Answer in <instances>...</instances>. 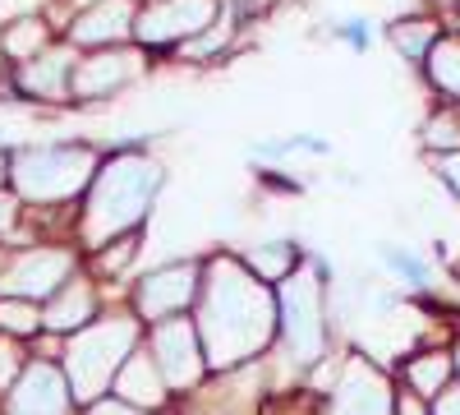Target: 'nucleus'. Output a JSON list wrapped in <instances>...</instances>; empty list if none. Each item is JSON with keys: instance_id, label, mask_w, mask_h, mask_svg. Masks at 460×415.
<instances>
[{"instance_id": "nucleus-36", "label": "nucleus", "mask_w": 460, "mask_h": 415, "mask_svg": "<svg viewBox=\"0 0 460 415\" xmlns=\"http://www.w3.org/2000/svg\"><path fill=\"white\" fill-rule=\"evenodd\" d=\"M249 5H253V10H262V5H272V0H249Z\"/></svg>"}, {"instance_id": "nucleus-33", "label": "nucleus", "mask_w": 460, "mask_h": 415, "mask_svg": "<svg viewBox=\"0 0 460 415\" xmlns=\"http://www.w3.org/2000/svg\"><path fill=\"white\" fill-rule=\"evenodd\" d=\"M396 415H429V406H424V397H419V392H401L396 397Z\"/></svg>"}, {"instance_id": "nucleus-6", "label": "nucleus", "mask_w": 460, "mask_h": 415, "mask_svg": "<svg viewBox=\"0 0 460 415\" xmlns=\"http://www.w3.org/2000/svg\"><path fill=\"white\" fill-rule=\"evenodd\" d=\"M221 0H147L138 10L134 37L143 47H175V42H194L199 32L217 23Z\"/></svg>"}, {"instance_id": "nucleus-20", "label": "nucleus", "mask_w": 460, "mask_h": 415, "mask_svg": "<svg viewBox=\"0 0 460 415\" xmlns=\"http://www.w3.org/2000/svg\"><path fill=\"white\" fill-rule=\"evenodd\" d=\"M295 245H286V240H277V245H258L249 258H244V268L258 277V282H286L290 273H295Z\"/></svg>"}, {"instance_id": "nucleus-30", "label": "nucleus", "mask_w": 460, "mask_h": 415, "mask_svg": "<svg viewBox=\"0 0 460 415\" xmlns=\"http://www.w3.org/2000/svg\"><path fill=\"white\" fill-rule=\"evenodd\" d=\"M88 415H147V410H138V406H129L120 397H102V401L88 406Z\"/></svg>"}, {"instance_id": "nucleus-16", "label": "nucleus", "mask_w": 460, "mask_h": 415, "mask_svg": "<svg viewBox=\"0 0 460 415\" xmlns=\"http://www.w3.org/2000/svg\"><path fill=\"white\" fill-rule=\"evenodd\" d=\"M115 397L138 406V410H157L166 401V379H162L157 360H152L147 351H134L125 360V369L115 374Z\"/></svg>"}, {"instance_id": "nucleus-34", "label": "nucleus", "mask_w": 460, "mask_h": 415, "mask_svg": "<svg viewBox=\"0 0 460 415\" xmlns=\"http://www.w3.org/2000/svg\"><path fill=\"white\" fill-rule=\"evenodd\" d=\"M442 180L460 194V153H447V158H442Z\"/></svg>"}, {"instance_id": "nucleus-3", "label": "nucleus", "mask_w": 460, "mask_h": 415, "mask_svg": "<svg viewBox=\"0 0 460 415\" xmlns=\"http://www.w3.org/2000/svg\"><path fill=\"white\" fill-rule=\"evenodd\" d=\"M138 351V319H93L74 332L65 351V379L74 401H102L115 388V374Z\"/></svg>"}, {"instance_id": "nucleus-21", "label": "nucleus", "mask_w": 460, "mask_h": 415, "mask_svg": "<svg viewBox=\"0 0 460 415\" xmlns=\"http://www.w3.org/2000/svg\"><path fill=\"white\" fill-rule=\"evenodd\" d=\"M0 47H5V56L10 60H32V56H42L47 51V28L37 23V19H19V23H10L5 32H0Z\"/></svg>"}, {"instance_id": "nucleus-7", "label": "nucleus", "mask_w": 460, "mask_h": 415, "mask_svg": "<svg viewBox=\"0 0 460 415\" xmlns=\"http://www.w3.org/2000/svg\"><path fill=\"white\" fill-rule=\"evenodd\" d=\"M74 273V254L69 249H23L5 263L0 273V295H14V300H51Z\"/></svg>"}, {"instance_id": "nucleus-38", "label": "nucleus", "mask_w": 460, "mask_h": 415, "mask_svg": "<svg viewBox=\"0 0 460 415\" xmlns=\"http://www.w3.org/2000/svg\"><path fill=\"white\" fill-rule=\"evenodd\" d=\"M5 263H10V258H5V249H0V273H5Z\"/></svg>"}, {"instance_id": "nucleus-13", "label": "nucleus", "mask_w": 460, "mask_h": 415, "mask_svg": "<svg viewBox=\"0 0 460 415\" xmlns=\"http://www.w3.org/2000/svg\"><path fill=\"white\" fill-rule=\"evenodd\" d=\"M134 23H138L134 0H97V5H88L69 23V42H79V47H120L134 32Z\"/></svg>"}, {"instance_id": "nucleus-31", "label": "nucleus", "mask_w": 460, "mask_h": 415, "mask_svg": "<svg viewBox=\"0 0 460 415\" xmlns=\"http://www.w3.org/2000/svg\"><path fill=\"white\" fill-rule=\"evenodd\" d=\"M14 221H19V199L14 194H0V236L14 231Z\"/></svg>"}, {"instance_id": "nucleus-15", "label": "nucleus", "mask_w": 460, "mask_h": 415, "mask_svg": "<svg viewBox=\"0 0 460 415\" xmlns=\"http://www.w3.org/2000/svg\"><path fill=\"white\" fill-rule=\"evenodd\" d=\"M93 319H97V291L84 277H69L42 310V328H51V332H79Z\"/></svg>"}, {"instance_id": "nucleus-25", "label": "nucleus", "mask_w": 460, "mask_h": 415, "mask_svg": "<svg viewBox=\"0 0 460 415\" xmlns=\"http://www.w3.org/2000/svg\"><path fill=\"white\" fill-rule=\"evenodd\" d=\"M230 28H235V23H230L226 14L208 28V32H199L194 37V42H189V56H208V51H217V47H226V37H230Z\"/></svg>"}, {"instance_id": "nucleus-39", "label": "nucleus", "mask_w": 460, "mask_h": 415, "mask_svg": "<svg viewBox=\"0 0 460 415\" xmlns=\"http://www.w3.org/2000/svg\"><path fill=\"white\" fill-rule=\"evenodd\" d=\"M451 360H456V369H460V347H456V356H451Z\"/></svg>"}, {"instance_id": "nucleus-40", "label": "nucleus", "mask_w": 460, "mask_h": 415, "mask_svg": "<svg viewBox=\"0 0 460 415\" xmlns=\"http://www.w3.org/2000/svg\"><path fill=\"white\" fill-rule=\"evenodd\" d=\"M0 56H5V47H0Z\"/></svg>"}, {"instance_id": "nucleus-22", "label": "nucleus", "mask_w": 460, "mask_h": 415, "mask_svg": "<svg viewBox=\"0 0 460 415\" xmlns=\"http://www.w3.org/2000/svg\"><path fill=\"white\" fill-rule=\"evenodd\" d=\"M42 328V310L37 300H14V295H0V332L10 337H28Z\"/></svg>"}, {"instance_id": "nucleus-11", "label": "nucleus", "mask_w": 460, "mask_h": 415, "mask_svg": "<svg viewBox=\"0 0 460 415\" xmlns=\"http://www.w3.org/2000/svg\"><path fill=\"white\" fill-rule=\"evenodd\" d=\"M69 406H74L69 379L51 360H32L19 374V383L10 388V401H5L10 415H69Z\"/></svg>"}, {"instance_id": "nucleus-9", "label": "nucleus", "mask_w": 460, "mask_h": 415, "mask_svg": "<svg viewBox=\"0 0 460 415\" xmlns=\"http://www.w3.org/2000/svg\"><path fill=\"white\" fill-rule=\"evenodd\" d=\"M199 295H203V268L199 263H166V268L147 273L138 282V314L147 323H166V319H180Z\"/></svg>"}, {"instance_id": "nucleus-32", "label": "nucleus", "mask_w": 460, "mask_h": 415, "mask_svg": "<svg viewBox=\"0 0 460 415\" xmlns=\"http://www.w3.org/2000/svg\"><path fill=\"white\" fill-rule=\"evenodd\" d=\"M345 42H350V47H359V51H364V47L373 42V32H368V23H364V19H350V28H345Z\"/></svg>"}, {"instance_id": "nucleus-8", "label": "nucleus", "mask_w": 460, "mask_h": 415, "mask_svg": "<svg viewBox=\"0 0 460 415\" xmlns=\"http://www.w3.org/2000/svg\"><path fill=\"white\" fill-rule=\"evenodd\" d=\"M152 360H157L166 388H194L203 379V337L189 319H166L152 323Z\"/></svg>"}, {"instance_id": "nucleus-10", "label": "nucleus", "mask_w": 460, "mask_h": 415, "mask_svg": "<svg viewBox=\"0 0 460 415\" xmlns=\"http://www.w3.org/2000/svg\"><path fill=\"white\" fill-rule=\"evenodd\" d=\"M323 415H396V401H392L387 379L377 374V365L355 356V360H345L336 392H332Z\"/></svg>"}, {"instance_id": "nucleus-23", "label": "nucleus", "mask_w": 460, "mask_h": 415, "mask_svg": "<svg viewBox=\"0 0 460 415\" xmlns=\"http://www.w3.org/2000/svg\"><path fill=\"white\" fill-rule=\"evenodd\" d=\"M377 258L392 268V277H401V282H410V286H429V277H433V273H429V263L419 258L414 249H401V245H382V249H377Z\"/></svg>"}, {"instance_id": "nucleus-1", "label": "nucleus", "mask_w": 460, "mask_h": 415, "mask_svg": "<svg viewBox=\"0 0 460 415\" xmlns=\"http://www.w3.org/2000/svg\"><path fill=\"white\" fill-rule=\"evenodd\" d=\"M277 300L240 258H212L203 295H199V337L203 356L217 369H230L249 356H258L277 332Z\"/></svg>"}, {"instance_id": "nucleus-29", "label": "nucleus", "mask_w": 460, "mask_h": 415, "mask_svg": "<svg viewBox=\"0 0 460 415\" xmlns=\"http://www.w3.org/2000/svg\"><path fill=\"white\" fill-rule=\"evenodd\" d=\"M429 415H460V383H447L438 397H433V410Z\"/></svg>"}, {"instance_id": "nucleus-26", "label": "nucleus", "mask_w": 460, "mask_h": 415, "mask_svg": "<svg viewBox=\"0 0 460 415\" xmlns=\"http://www.w3.org/2000/svg\"><path fill=\"white\" fill-rule=\"evenodd\" d=\"M134 254H138V240H134V236H125V240H115V249H106V245H102V249H97V263H102L106 273H120Z\"/></svg>"}, {"instance_id": "nucleus-24", "label": "nucleus", "mask_w": 460, "mask_h": 415, "mask_svg": "<svg viewBox=\"0 0 460 415\" xmlns=\"http://www.w3.org/2000/svg\"><path fill=\"white\" fill-rule=\"evenodd\" d=\"M424 143L429 148H442V158L447 153H460V116H456V111H442V116H433L424 125Z\"/></svg>"}, {"instance_id": "nucleus-14", "label": "nucleus", "mask_w": 460, "mask_h": 415, "mask_svg": "<svg viewBox=\"0 0 460 415\" xmlns=\"http://www.w3.org/2000/svg\"><path fill=\"white\" fill-rule=\"evenodd\" d=\"M74 60H79V56H74V47H47L42 56H32V60L19 65V88L28 97H51V102L69 97Z\"/></svg>"}, {"instance_id": "nucleus-2", "label": "nucleus", "mask_w": 460, "mask_h": 415, "mask_svg": "<svg viewBox=\"0 0 460 415\" xmlns=\"http://www.w3.org/2000/svg\"><path fill=\"white\" fill-rule=\"evenodd\" d=\"M162 190V167L143 153H115L102 162L97 180L88 185V208L79 221V236L88 249L111 245V236H125L147 217L152 199Z\"/></svg>"}, {"instance_id": "nucleus-18", "label": "nucleus", "mask_w": 460, "mask_h": 415, "mask_svg": "<svg viewBox=\"0 0 460 415\" xmlns=\"http://www.w3.org/2000/svg\"><path fill=\"white\" fill-rule=\"evenodd\" d=\"M424 69H429V84L442 97H460V37H438Z\"/></svg>"}, {"instance_id": "nucleus-27", "label": "nucleus", "mask_w": 460, "mask_h": 415, "mask_svg": "<svg viewBox=\"0 0 460 415\" xmlns=\"http://www.w3.org/2000/svg\"><path fill=\"white\" fill-rule=\"evenodd\" d=\"M23 369H28V365H19V351H14V342H5V337H0V388H14Z\"/></svg>"}, {"instance_id": "nucleus-28", "label": "nucleus", "mask_w": 460, "mask_h": 415, "mask_svg": "<svg viewBox=\"0 0 460 415\" xmlns=\"http://www.w3.org/2000/svg\"><path fill=\"white\" fill-rule=\"evenodd\" d=\"M47 0H0V23H19V19H37Z\"/></svg>"}, {"instance_id": "nucleus-12", "label": "nucleus", "mask_w": 460, "mask_h": 415, "mask_svg": "<svg viewBox=\"0 0 460 415\" xmlns=\"http://www.w3.org/2000/svg\"><path fill=\"white\" fill-rule=\"evenodd\" d=\"M138 69H143L138 51H129V47H102L97 56H88V60L74 65L69 97H84V102L111 97V93H120L125 84H134Z\"/></svg>"}, {"instance_id": "nucleus-19", "label": "nucleus", "mask_w": 460, "mask_h": 415, "mask_svg": "<svg viewBox=\"0 0 460 415\" xmlns=\"http://www.w3.org/2000/svg\"><path fill=\"white\" fill-rule=\"evenodd\" d=\"M438 23L433 19H401V23H392V47L405 56V60H429V51H433V42H438Z\"/></svg>"}, {"instance_id": "nucleus-37", "label": "nucleus", "mask_w": 460, "mask_h": 415, "mask_svg": "<svg viewBox=\"0 0 460 415\" xmlns=\"http://www.w3.org/2000/svg\"><path fill=\"white\" fill-rule=\"evenodd\" d=\"M74 5H79V10H88V5H97V0H74Z\"/></svg>"}, {"instance_id": "nucleus-5", "label": "nucleus", "mask_w": 460, "mask_h": 415, "mask_svg": "<svg viewBox=\"0 0 460 415\" xmlns=\"http://www.w3.org/2000/svg\"><path fill=\"white\" fill-rule=\"evenodd\" d=\"M323 263H314V273H290L281 282V332L295 365H318L327 323H323Z\"/></svg>"}, {"instance_id": "nucleus-35", "label": "nucleus", "mask_w": 460, "mask_h": 415, "mask_svg": "<svg viewBox=\"0 0 460 415\" xmlns=\"http://www.w3.org/2000/svg\"><path fill=\"white\" fill-rule=\"evenodd\" d=\"M5 180H10V158L0 153V185H5Z\"/></svg>"}, {"instance_id": "nucleus-4", "label": "nucleus", "mask_w": 460, "mask_h": 415, "mask_svg": "<svg viewBox=\"0 0 460 415\" xmlns=\"http://www.w3.org/2000/svg\"><path fill=\"white\" fill-rule=\"evenodd\" d=\"M102 162L93 148L84 143H37V148H19L10 158V180L19 199L32 203H65L74 194H84L97 180Z\"/></svg>"}, {"instance_id": "nucleus-17", "label": "nucleus", "mask_w": 460, "mask_h": 415, "mask_svg": "<svg viewBox=\"0 0 460 415\" xmlns=\"http://www.w3.org/2000/svg\"><path fill=\"white\" fill-rule=\"evenodd\" d=\"M451 356L447 351H424V356H414L410 365H405V383H410V392H419L424 401H433L442 388H447V379H451Z\"/></svg>"}]
</instances>
